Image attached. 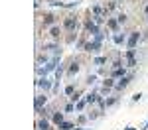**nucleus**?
Returning <instances> with one entry per match:
<instances>
[{
    "mask_svg": "<svg viewBox=\"0 0 148 130\" xmlns=\"http://www.w3.org/2000/svg\"><path fill=\"white\" fill-rule=\"evenodd\" d=\"M40 130H52V128H50V124H47V122L42 120V122H40Z\"/></svg>",
    "mask_w": 148,
    "mask_h": 130,
    "instance_id": "0eeeda50",
    "label": "nucleus"
},
{
    "mask_svg": "<svg viewBox=\"0 0 148 130\" xmlns=\"http://www.w3.org/2000/svg\"><path fill=\"white\" fill-rule=\"evenodd\" d=\"M113 85H115V83H113V79H107V81H105V89H111Z\"/></svg>",
    "mask_w": 148,
    "mask_h": 130,
    "instance_id": "6e6552de",
    "label": "nucleus"
},
{
    "mask_svg": "<svg viewBox=\"0 0 148 130\" xmlns=\"http://www.w3.org/2000/svg\"><path fill=\"white\" fill-rule=\"evenodd\" d=\"M50 38H52L53 41H59V39H61V28H59V26H53L52 30H50Z\"/></svg>",
    "mask_w": 148,
    "mask_h": 130,
    "instance_id": "f03ea898",
    "label": "nucleus"
},
{
    "mask_svg": "<svg viewBox=\"0 0 148 130\" xmlns=\"http://www.w3.org/2000/svg\"><path fill=\"white\" fill-rule=\"evenodd\" d=\"M42 103H45V97H44V99H42V97H38V100H36V107L40 108V105H42Z\"/></svg>",
    "mask_w": 148,
    "mask_h": 130,
    "instance_id": "1a4fd4ad",
    "label": "nucleus"
},
{
    "mask_svg": "<svg viewBox=\"0 0 148 130\" xmlns=\"http://www.w3.org/2000/svg\"><path fill=\"white\" fill-rule=\"evenodd\" d=\"M77 71H79V63L75 61V63H71V67H69L67 73H69V75H73V73H77Z\"/></svg>",
    "mask_w": 148,
    "mask_h": 130,
    "instance_id": "39448f33",
    "label": "nucleus"
},
{
    "mask_svg": "<svg viewBox=\"0 0 148 130\" xmlns=\"http://www.w3.org/2000/svg\"><path fill=\"white\" fill-rule=\"evenodd\" d=\"M55 22V16L52 14V12H45L44 14V26H47V24H53Z\"/></svg>",
    "mask_w": 148,
    "mask_h": 130,
    "instance_id": "7ed1b4c3",
    "label": "nucleus"
},
{
    "mask_svg": "<svg viewBox=\"0 0 148 130\" xmlns=\"http://www.w3.org/2000/svg\"><path fill=\"white\" fill-rule=\"evenodd\" d=\"M126 85H128V79H122V81H120V83L117 85V89H118V91H120V89H125Z\"/></svg>",
    "mask_w": 148,
    "mask_h": 130,
    "instance_id": "423d86ee",
    "label": "nucleus"
},
{
    "mask_svg": "<svg viewBox=\"0 0 148 130\" xmlns=\"http://www.w3.org/2000/svg\"><path fill=\"white\" fill-rule=\"evenodd\" d=\"M136 41H138V34H136V32H134V34H132V38H130V41H128V47H130V49H132V47L136 46Z\"/></svg>",
    "mask_w": 148,
    "mask_h": 130,
    "instance_id": "20e7f679",
    "label": "nucleus"
},
{
    "mask_svg": "<svg viewBox=\"0 0 148 130\" xmlns=\"http://www.w3.org/2000/svg\"><path fill=\"white\" fill-rule=\"evenodd\" d=\"M63 28L67 32H75V28H77V18L75 16H65L63 18Z\"/></svg>",
    "mask_w": 148,
    "mask_h": 130,
    "instance_id": "f257e3e1",
    "label": "nucleus"
},
{
    "mask_svg": "<svg viewBox=\"0 0 148 130\" xmlns=\"http://www.w3.org/2000/svg\"><path fill=\"white\" fill-rule=\"evenodd\" d=\"M53 122H61V114H53Z\"/></svg>",
    "mask_w": 148,
    "mask_h": 130,
    "instance_id": "9d476101",
    "label": "nucleus"
}]
</instances>
